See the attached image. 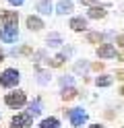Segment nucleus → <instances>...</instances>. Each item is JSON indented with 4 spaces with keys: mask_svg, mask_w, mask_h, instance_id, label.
<instances>
[{
    "mask_svg": "<svg viewBox=\"0 0 124 128\" xmlns=\"http://www.w3.org/2000/svg\"><path fill=\"white\" fill-rule=\"evenodd\" d=\"M17 83H19V70H15V68H6L2 74H0V85L2 87H15Z\"/></svg>",
    "mask_w": 124,
    "mask_h": 128,
    "instance_id": "nucleus-1",
    "label": "nucleus"
},
{
    "mask_svg": "<svg viewBox=\"0 0 124 128\" xmlns=\"http://www.w3.org/2000/svg\"><path fill=\"white\" fill-rule=\"evenodd\" d=\"M17 37H19L17 25H4V29L0 31V39H2L4 44H13V42H17Z\"/></svg>",
    "mask_w": 124,
    "mask_h": 128,
    "instance_id": "nucleus-2",
    "label": "nucleus"
},
{
    "mask_svg": "<svg viewBox=\"0 0 124 128\" xmlns=\"http://www.w3.org/2000/svg\"><path fill=\"white\" fill-rule=\"evenodd\" d=\"M25 93L23 91H15V93H8L6 97H4V101H6V106H11V108H21L23 103H25Z\"/></svg>",
    "mask_w": 124,
    "mask_h": 128,
    "instance_id": "nucleus-3",
    "label": "nucleus"
},
{
    "mask_svg": "<svg viewBox=\"0 0 124 128\" xmlns=\"http://www.w3.org/2000/svg\"><path fill=\"white\" fill-rule=\"evenodd\" d=\"M68 118H70L72 126H83V124H85V120H87V114H85V110H83V108H74V110L68 112Z\"/></svg>",
    "mask_w": 124,
    "mask_h": 128,
    "instance_id": "nucleus-4",
    "label": "nucleus"
},
{
    "mask_svg": "<svg viewBox=\"0 0 124 128\" xmlns=\"http://www.w3.org/2000/svg\"><path fill=\"white\" fill-rule=\"evenodd\" d=\"M31 126V116L29 114H19L11 120V128H29Z\"/></svg>",
    "mask_w": 124,
    "mask_h": 128,
    "instance_id": "nucleus-5",
    "label": "nucleus"
},
{
    "mask_svg": "<svg viewBox=\"0 0 124 128\" xmlns=\"http://www.w3.org/2000/svg\"><path fill=\"white\" fill-rule=\"evenodd\" d=\"M97 56H99V58H114V56H116V50H114L112 44H103V46L97 48Z\"/></svg>",
    "mask_w": 124,
    "mask_h": 128,
    "instance_id": "nucleus-6",
    "label": "nucleus"
},
{
    "mask_svg": "<svg viewBox=\"0 0 124 128\" xmlns=\"http://www.w3.org/2000/svg\"><path fill=\"white\" fill-rule=\"evenodd\" d=\"M0 21H2L4 25H17V21H19V14L13 12V10H8V12H2V14H0Z\"/></svg>",
    "mask_w": 124,
    "mask_h": 128,
    "instance_id": "nucleus-7",
    "label": "nucleus"
},
{
    "mask_svg": "<svg viewBox=\"0 0 124 128\" xmlns=\"http://www.w3.org/2000/svg\"><path fill=\"white\" fill-rule=\"evenodd\" d=\"M70 27L74 31H85L87 29V21L83 17H74V19H70Z\"/></svg>",
    "mask_w": 124,
    "mask_h": 128,
    "instance_id": "nucleus-8",
    "label": "nucleus"
},
{
    "mask_svg": "<svg viewBox=\"0 0 124 128\" xmlns=\"http://www.w3.org/2000/svg\"><path fill=\"white\" fill-rule=\"evenodd\" d=\"M27 27L31 31H39L41 27H44V23H41V19H37V17H27Z\"/></svg>",
    "mask_w": 124,
    "mask_h": 128,
    "instance_id": "nucleus-9",
    "label": "nucleus"
},
{
    "mask_svg": "<svg viewBox=\"0 0 124 128\" xmlns=\"http://www.w3.org/2000/svg\"><path fill=\"white\" fill-rule=\"evenodd\" d=\"M58 12H60V14L72 12V2H70V0H62V2H58Z\"/></svg>",
    "mask_w": 124,
    "mask_h": 128,
    "instance_id": "nucleus-10",
    "label": "nucleus"
},
{
    "mask_svg": "<svg viewBox=\"0 0 124 128\" xmlns=\"http://www.w3.org/2000/svg\"><path fill=\"white\" fill-rule=\"evenodd\" d=\"M37 10L44 12V14H50L52 12V2H50V0H39L37 2Z\"/></svg>",
    "mask_w": 124,
    "mask_h": 128,
    "instance_id": "nucleus-11",
    "label": "nucleus"
},
{
    "mask_svg": "<svg viewBox=\"0 0 124 128\" xmlns=\"http://www.w3.org/2000/svg\"><path fill=\"white\" fill-rule=\"evenodd\" d=\"M89 17H91V19H103V17H105V10L101 8V6H91Z\"/></svg>",
    "mask_w": 124,
    "mask_h": 128,
    "instance_id": "nucleus-12",
    "label": "nucleus"
},
{
    "mask_svg": "<svg viewBox=\"0 0 124 128\" xmlns=\"http://www.w3.org/2000/svg\"><path fill=\"white\" fill-rule=\"evenodd\" d=\"M39 128H60V124H58L56 118H46L44 122L39 124Z\"/></svg>",
    "mask_w": 124,
    "mask_h": 128,
    "instance_id": "nucleus-13",
    "label": "nucleus"
},
{
    "mask_svg": "<svg viewBox=\"0 0 124 128\" xmlns=\"http://www.w3.org/2000/svg\"><path fill=\"white\" fill-rule=\"evenodd\" d=\"M95 85L97 87H110L112 85V76H97L95 78Z\"/></svg>",
    "mask_w": 124,
    "mask_h": 128,
    "instance_id": "nucleus-14",
    "label": "nucleus"
},
{
    "mask_svg": "<svg viewBox=\"0 0 124 128\" xmlns=\"http://www.w3.org/2000/svg\"><path fill=\"white\" fill-rule=\"evenodd\" d=\"M39 112H41V103L39 101H33L31 106H29V116H37Z\"/></svg>",
    "mask_w": 124,
    "mask_h": 128,
    "instance_id": "nucleus-15",
    "label": "nucleus"
},
{
    "mask_svg": "<svg viewBox=\"0 0 124 128\" xmlns=\"http://www.w3.org/2000/svg\"><path fill=\"white\" fill-rule=\"evenodd\" d=\"M87 39H89L91 44H101L103 35H101V33H89V35H87Z\"/></svg>",
    "mask_w": 124,
    "mask_h": 128,
    "instance_id": "nucleus-16",
    "label": "nucleus"
},
{
    "mask_svg": "<svg viewBox=\"0 0 124 128\" xmlns=\"http://www.w3.org/2000/svg\"><path fill=\"white\" fill-rule=\"evenodd\" d=\"M74 95H77V89L68 87V89H64V91H62V99H72Z\"/></svg>",
    "mask_w": 124,
    "mask_h": 128,
    "instance_id": "nucleus-17",
    "label": "nucleus"
},
{
    "mask_svg": "<svg viewBox=\"0 0 124 128\" xmlns=\"http://www.w3.org/2000/svg\"><path fill=\"white\" fill-rule=\"evenodd\" d=\"M48 44H50V46H60V35H58V33H52V35L48 37Z\"/></svg>",
    "mask_w": 124,
    "mask_h": 128,
    "instance_id": "nucleus-18",
    "label": "nucleus"
},
{
    "mask_svg": "<svg viewBox=\"0 0 124 128\" xmlns=\"http://www.w3.org/2000/svg\"><path fill=\"white\" fill-rule=\"evenodd\" d=\"M62 62H64V56H56V58L52 60V66H60Z\"/></svg>",
    "mask_w": 124,
    "mask_h": 128,
    "instance_id": "nucleus-19",
    "label": "nucleus"
},
{
    "mask_svg": "<svg viewBox=\"0 0 124 128\" xmlns=\"http://www.w3.org/2000/svg\"><path fill=\"white\" fill-rule=\"evenodd\" d=\"M39 83H41V85H46V83H48V74H46V72H41V74H39Z\"/></svg>",
    "mask_w": 124,
    "mask_h": 128,
    "instance_id": "nucleus-20",
    "label": "nucleus"
},
{
    "mask_svg": "<svg viewBox=\"0 0 124 128\" xmlns=\"http://www.w3.org/2000/svg\"><path fill=\"white\" fill-rule=\"evenodd\" d=\"M60 83H62V85H70V83H72V76H64V78H60Z\"/></svg>",
    "mask_w": 124,
    "mask_h": 128,
    "instance_id": "nucleus-21",
    "label": "nucleus"
},
{
    "mask_svg": "<svg viewBox=\"0 0 124 128\" xmlns=\"http://www.w3.org/2000/svg\"><path fill=\"white\" fill-rule=\"evenodd\" d=\"M8 2H11V4H15V6H21L25 0H8Z\"/></svg>",
    "mask_w": 124,
    "mask_h": 128,
    "instance_id": "nucleus-22",
    "label": "nucleus"
},
{
    "mask_svg": "<svg viewBox=\"0 0 124 128\" xmlns=\"http://www.w3.org/2000/svg\"><path fill=\"white\" fill-rule=\"evenodd\" d=\"M85 68H87L85 62H79V64H77V70H85Z\"/></svg>",
    "mask_w": 124,
    "mask_h": 128,
    "instance_id": "nucleus-23",
    "label": "nucleus"
},
{
    "mask_svg": "<svg viewBox=\"0 0 124 128\" xmlns=\"http://www.w3.org/2000/svg\"><path fill=\"white\" fill-rule=\"evenodd\" d=\"M116 78H120V81H124V70H118V72H116Z\"/></svg>",
    "mask_w": 124,
    "mask_h": 128,
    "instance_id": "nucleus-24",
    "label": "nucleus"
},
{
    "mask_svg": "<svg viewBox=\"0 0 124 128\" xmlns=\"http://www.w3.org/2000/svg\"><path fill=\"white\" fill-rule=\"evenodd\" d=\"M81 2H83V4H93L95 0H81Z\"/></svg>",
    "mask_w": 124,
    "mask_h": 128,
    "instance_id": "nucleus-25",
    "label": "nucleus"
},
{
    "mask_svg": "<svg viewBox=\"0 0 124 128\" xmlns=\"http://www.w3.org/2000/svg\"><path fill=\"white\" fill-rule=\"evenodd\" d=\"M89 128H103V126H99V124H93V126H89Z\"/></svg>",
    "mask_w": 124,
    "mask_h": 128,
    "instance_id": "nucleus-26",
    "label": "nucleus"
},
{
    "mask_svg": "<svg viewBox=\"0 0 124 128\" xmlns=\"http://www.w3.org/2000/svg\"><path fill=\"white\" fill-rule=\"evenodd\" d=\"M120 93H122V95H124V85H122V89H120Z\"/></svg>",
    "mask_w": 124,
    "mask_h": 128,
    "instance_id": "nucleus-27",
    "label": "nucleus"
},
{
    "mask_svg": "<svg viewBox=\"0 0 124 128\" xmlns=\"http://www.w3.org/2000/svg\"><path fill=\"white\" fill-rule=\"evenodd\" d=\"M0 60H2V50H0Z\"/></svg>",
    "mask_w": 124,
    "mask_h": 128,
    "instance_id": "nucleus-28",
    "label": "nucleus"
}]
</instances>
